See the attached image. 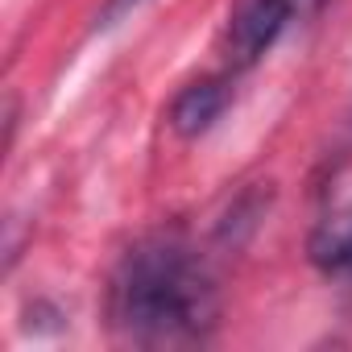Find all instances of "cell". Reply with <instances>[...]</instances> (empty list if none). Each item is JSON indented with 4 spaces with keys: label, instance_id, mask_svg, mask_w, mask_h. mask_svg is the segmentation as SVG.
I'll return each instance as SVG.
<instances>
[{
    "label": "cell",
    "instance_id": "cell-6",
    "mask_svg": "<svg viewBox=\"0 0 352 352\" xmlns=\"http://www.w3.org/2000/svg\"><path fill=\"white\" fill-rule=\"evenodd\" d=\"M282 5L290 9V17H311L323 9V0H282Z\"/></svg>",
    "mask_w": 352,
    "mask_h": 352
},
{
    "label": "cell",
    "instance_id": "cell-5",
    "mask_svg": "<svg viewBox=\"0 0 352 352\" xmlns=\"http://www.w3.org/2000/svg\"><path fill=\"white\" fill-rule=\"evenodd\" d=\"M137 5H141V0H108V5L96 13V25H100V30H104V25H116V21H120L129 9H137Z\"/></svg>",
    "mask_w": 352,
    "mask_h": 352
},
{
    "label": "cell",
    "instance_id": "cell-3",
    "mask_svg": "<svg viewBox=\"0 0 352 352\" xmlns=\"http://www.w3.org/2000/svg\"><path fill=\"white\" fill-rule=\"evenodd\" d=\"M232 104V83L224 75H208V79H195L187 83L179 96H174L170 104V129L179 133V137H204L220 116L224 108Z\"/></svg>",
    "mask_w": 352,
    "mask_h": 352
},
{
    "label": "cell",
    "instance_id": "cell-1",
    "mask_svg": "<svg viewBox=\"0 0 352 352\" xmlns=\"http://www.w3.org/2000/svg\"><path fill=\"white\" fill-rule=\"evenodd\" d=\"M216 278L179 236H149L124 253L108 290V319L129 344H199L216 327Z\"/></svg>",
    "mask_w": 352,
    "mask_h": 352
},
{
    "label": "cell",
    "instance_id": "cell-2",
    "mask_svg": "<svg viewBox=\"0 0 352 352\" xmlns=\"http://www.w3.org/2000/svg\"><path fill=\"white\" fill-rule=\"evenodd\" d=\"M290 9L282 0H241L228 17V30H224V58L232 71H249L274 42L278 34L286 30Z\"/></svg>",
    "mask_w": 352,
    "mask_h": 352
},
{
    "label": "cell",
    "instance_id": "cell-4",
    "mask_svg": "<svg viewBox=\"0 0 352 352\" xmlns=\"http://www.w3.org/2000/svg\"><path fill=\"white\" fill-rule=\"evenodd\" d=\"M311 265L327 278H352V208L319 220V228L307 241Z\"/></svg>",
    "mask_w": 352,
    "mask_h": 352
}]
</instances>
